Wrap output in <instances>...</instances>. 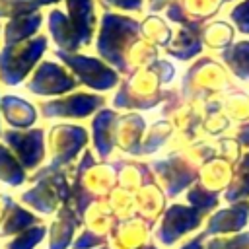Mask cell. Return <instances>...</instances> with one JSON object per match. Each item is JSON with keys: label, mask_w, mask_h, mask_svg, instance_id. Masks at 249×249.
<instances>
[{"label": "cell", "mask_w": 249, "mask_h": 249, "mask_svg": "<svg viewBox=\"0 0 249 249\" xmlns=\"http://www.w3.org/2000/svg\"><path fill=\"white\" fill-rule=\"evenodd\" d=\"M0 111L4 121L16 130V128H25L31 126L37 121V111L35 107L18 95H4L0 99Z\"/></svg>", "instance_id": "5"}, {"label": "cell", "mask_w": 249, "mask_h": 249, "mask_svg": "<svg viewBox=\"0 0 249 249\" xmlns=\"http://www.w3.org/2000/svg\"><path fill=\"white\" fill-rule=\"evenodd\" d=\"M74 86H76V82L64 72V68H60L58 64L51 62V60H45L33 72L25 89L35 95H54V93H64V91L72 89Z\"/></svg>", "instance_id": "3"}, {"label": "cell", "mask_w": 249, "mask_h": 249, "mask_svg": "<svg viewBox=\"0 0 249 249\" xmlns=\"http://www.w3.org/2000/svg\"><path fill=\"white\" fill-rule=\"evenodd\" d=\"M45 49V35H37L18 45H4L0 49V82L4 86H19L43 56Z\"/></svg>", "instance_id": "1"}, {"label": "cell", "mask_w": 249, "mask_h": 249, "mask_svg": "<svg viewBox=\"0 0 249 249\" xmlns=\"http://www.w3.org/2000/svg\"><path fill=\"white\" fill-rule=\"evenodd\" d=\"M41 27V14H25L19 18H14L4 27V45H18L27 41L37 29Z\"/></svg>", "instance_id": "6"}, {"label": "cell", "mask_w": 249, "mask_h": 249, "mask_svg": "<svg viewBox=\"0 0 249 249\" xmlns=\"http://www.w3.org/2000/svg\"><path fill=\"white\" fill-rule=\"evenodd\" d=\"M0 29H2V27H0Z\"/></svg>", "instance_id": "11"}, {"label": "cell", "mask_w": 249, "mask_h": 249, "mask_svg": "<svg viewBox=\"0 0 249 249\" xmlns=\"http://www.w3.org/2000/svg\"><path fill=\"white\" fill-rule=\"evenodd\" d=\"M0 134H2V130H0Z\"/></svg>", "instance_id": "10"}, {"label": "cell", "mask_w": 249, "mask_h": 249, "mask_svg": "<svg viewBox=\"0 0 249 249\" xmlns=\"http://www.w3.org/2000/svg\"><path fill=\"white\" fill-rule=\"evenodd\" d=\"M95 97L89 95H74L66 99H53V101H43L39 105L41 113L45 119H54V117H84L86 113L95 107Z\"/></svg>", "instance_id": "4"}, {"label": "cell", "mask_w": 249, "mask_h": 249, "mask_svg": "<svg viewBox=\"0 0 249 249\" xmlns=\"http://www.w3.org/2000/svg\"><path fill=\"white\" fill-rule=\"evenodd\" d=\"M4 142L14 150L18 156L19 163L23 169H35L45 156V146H43V130L33 128V130H6L2 134Z\"/></svg>", "instance_id": "2"}, {"label": "cell", "mask_w": 249, "mask_h": 249, "mask_svg": "<svg viewBox=\"0 0 249 249\" xmlns=\"http://www.w3.org/2000/svg\"><path fill=\"white\" fill-rule=\"evenodd\" d=\"M35 224H39L37 216H33L29 210H25L18 204H12L10 210H8V216L4 220V226L0 230V237L14 235L18 231H25L29 226H35Z\"/></svg>", "instance_id": "7"}, {"label": "cell", "mask_w": 249, "mask_h": 249, "mask_svg": "<svg viewBox=\"0 0 249 249\" xmlns=\"http://www.w3.org/2000/svg\"><path fill=\"white\" fill-rule=\"evenodd\" d=\"M0 181L10 187H19L25 181V169L4 144H0Z\"/></svg>", "instance_id": "8"}, {"label": "cell", "mask_w": 249, "mask_h": 249, "mask_svg": "<svg viewBox=\"0 0 249 249\" xmlns=\"http://www.w3.org/2000/svg\"><path fill=\"white\" fill-rule=\"evenodd\" d=\"M47 228L45 226H35L31 230L21 231L14 241H8L4 245V249H33L37 243H41L43 235H45Z\"/></svg>", "instance_id": "9"}]
</instances>
